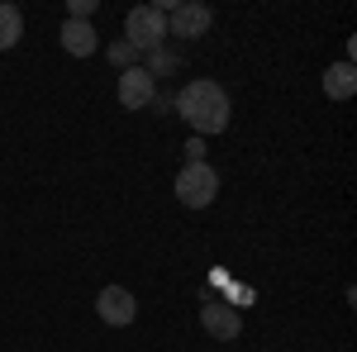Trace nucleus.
Masks as SVG:
<instances>
[{
  "instance_id": "nucleus-2",
  "label": "nucleus",
  "mask_w": 357,
  "mask_h": 352,
  "mask_svg": "<svg viewBox=\"0 0 357 352\" xmlns=\"http://www.w3.org/2000/svg\"><path fill=\"white\" fill-rule=\"evenodd\" d=\"M215 195H220V176H215L210 162H186L181 171H176V200H181L186 210L215 205Z\"/></svg>"
},
{
  "instance_id": "nucleus-8",
  "label": "nucleus",
  "mask_w": 357,
  "mask_h": 352,
  "mask_svg": "<svg viewBox=\"0 0 357 352\" xmlns=\"http://www.w3.org/2000/svg\"><path fill=\"white\" fill-rule=\"evenodd\" d=\"M62 48L72 57H91L100 48V33L86 24V20H62Z\"/></svg>"
},
{
  "instance_id": "nucleus-12",
  "label": "nucleus",
  "mask_w": 357,
  "mask_h": 352,
  "mask_svg": "<svg viewBox=\"0 0 357 352\" xmlns=\"http://www.w3.org/2000/svg\"><path fill=\"white\" fill-rule=\"evenodd\" d=\"M91 10H96V0H72L67 5V20H91Z\"/></svg>"
},
{
  "instance_id": "nucleus-7",
  "label": "nucleus",
  "mask_w": 357,
  "mask_h": 352,
  "mask_svg": "<svg viewBox=\"0 0 357 352\" xmlns=\"http://www.w3.org/2000/svg\"><path fill=\"white\" fill-rule=\"evenodd\" d=\"M200 324L210 338H220V343H234L238 333H243V319H238V309L234 305H224V300H210V305H200Z\"/></svg>"
},
{
  "instance_id": "nucleus-5",
  "label": "nucleus",
  "mask_w": 357,
  "mask_h": 352,
  "mask_svg": "<svg viewBox=\"0 0 357 352\" xmlns=\"http://www.w3.org/2000/svg\"><path fill=\"white\" fill-rule=\"evenodd\" d=\"M96 309H100V319L110 328H129L138 319V300L124 291V286H105L100 296H96Z\"/></svg>"
},
{
  "instance_id": "nucleus-10",
  "label": "nucleus",
  "mask_w": 357,
  "mask_h": 352,
  "mask_svg": "<svg viewBox=\"0 0 357 352\" xmlns=\"http://www.w3.org/2000/svg\"><path fill=\"white\" fill-rule=\"evenodd\" d=\"M20 33H24V15H20V5L0 0V53H5V48H15V43H20Z\"/></svg>"
},
{
  "instance_id": "nucleus-9",
  "label": "nucleus",
  "mask_w": 357,
  "mask_h": 352,
  "mask_svg": "<svg viewBox=\"0 0 357 352\" xmlns=\"http://www.w3.org/2000/svg\"><path fill=\"white\" fill-rule=\"evenodd\" d=\"M324 91H329V100H348L357 91V72L353 62H333L329 72H324Z\"/></svg>"
},
{
  "instance_id": "nucleus-1",
  "label": "nucleus",
  "mask_w": 357,
  "mask_h": 352,
  "mask_svg": "<svg viewBox=\"0 0 357 352\" xmlns=\"http://www.w3.org/2000/svg\"><path fill=\"white\" fill-rule=\"evenodd\" d=\"M176 109H181V119L195 129V138L205 134H224L229 129V91L215 82H186L181 86V95H176Z\"/></svg>"
},
{
  "instance_id": "nucleus-4",
  "label": "nucleus",
  "mask_w": 357,
  "mask_h": 352,
  "mask_svg": "<svg viewBox=\"0 0 357 352\" xmlns=\"http://www.w3.org/2000/svg\"><path fill=\"white\" fill-rule=\"evenodd\" d=\"M210 24H215V10L200 5V0H186L167 15V38H200Z\"/></svg>"
},
{
  "instance_id": "nucleus-11",
  "label": "nucleus",
  "mask_w": 357,
  "mask_h": 352,
  "mask_svg": "<svg viewBox=\"0 0 357 352\" xmlns=\"http://www.w3.org/2000/svg\"><path fill=\"white\" fill-rule=\"evenodd\" d=\"M110 62L119 67V72H124V67H134V48H129V43H114V48H110Z\"/></svg>"
},
{
  "instance_id": "nucleus-13",
  "label": "nucleus",
  "mask_w": 357,
  "mask_h": 352,
  "mask_svg": "<svg viewBox=\"0 0 357 352\" xmlns=\"http://www.w3.org/2000/svg\"><path fill=\"white\" fill-rule=\"evenodd\" d=\"M186 162H205V138H191L186 143Z\"/></svg>"
},
{
  "instance_id": "nucleus-3",
  "label": "nucleus",
  "mask_w": 357,
  "mask_h": 352,
  "mask_svg": "<svg viewBox=\"0 0 357 352\" xmlns=\"http://www.w3.org/2000/svg\"><path fill=\"white\" fill-rule=\"evenodd\" d=\"M167 38V15L158 5H138L129 10V20H124V43L134 48V53H153V48H162Z\"/></svg>"
},
{
  "instance_id": "nucleus-6",
  "label": "nucleus",
  "mask_w": 357,
  "mask_h": 352,
  "mask_svg": "<svg viewBox=\"0 0 357 352\" xmlns=\"http://www.w3.org/2000/svg\"><path fill=\"white\" fill-rule=\"evenodd\" d=\"M158 100V82L143 72V67H124L119 72V105L124 109H148Z\"/></svg>"
}]
</instances>
